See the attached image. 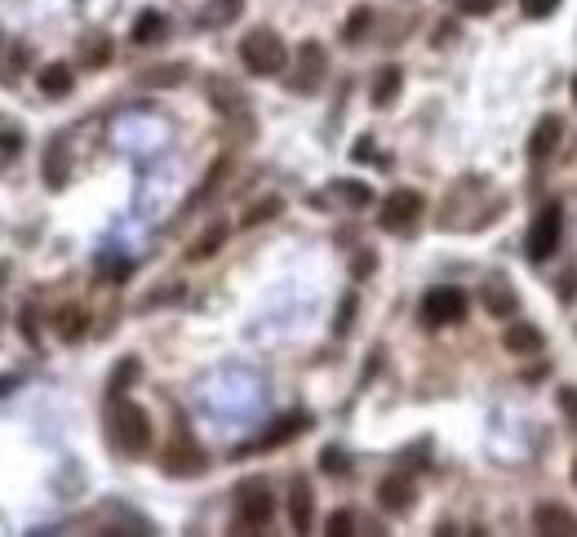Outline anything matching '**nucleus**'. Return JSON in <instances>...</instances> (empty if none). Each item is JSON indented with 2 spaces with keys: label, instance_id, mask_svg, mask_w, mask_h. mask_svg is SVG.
Returning a JSON list of instances; mask_svg holds the SVG:
<instances>
[{
  "label": "nucleus",
  "instance_id": "f257e3e1",
  "mask_svg": "<svg viewBox=\"0 0 577 537\" xmlns=\"http://www.w3.org/2000/svg\"><path fill=\"white\" fill-rule=\"evenodd\" d=\"M240 63L253 76H280L289 67V49H284V40L271 27H253V31L240 36Z\"/></svg>",
  "mask_w": 577,
  "mask_h": 537
},
{
  "label": "nucleus",
  "instance_id": "f03ea898",
  "mask_svg": "<svg viewBox=\"0 0 577 537\" xmlns=\"http://www.w3.org/2000/svg\"><path fill=\"white\" fill-rule=\"evenodd\" d=\"M112 444L120 449V453H129V457H138V453L151 449V417H147V408H138L133 400H120V396H115V404H112Z\"/></svg>",
  "mask_w": 577,
  "mask_h": 537
},
{
  "label": "nucleus",
  "instance_id": "7ed1b4c3",
  "mask_svg": "<svg viewBox=\"0 0 577 537\" xmlns=\"http://www.w3.org/2000/svg\"><path fill=\"white\" fill-rule=\"evenodd\" d=\"M271 516H276V498H271V484H267V480H244V484H235V524H240L244 533L267 529Z\"/></svg>",
  "mask_w": 577,
  "mask_h": 537
},
{
  "label": "nucleus",
  "instance_id": "20e7f679",
  "mask_svg": "<svg viewBox=\"0 0 577 537\" xmlns=\"http://www.w3.org/2000/svg\"><path fill=\"white\" fill-rule=\"evenodd\" d=\"M422 209H427L422 191L400 187V191H391V196L382 200V209H378V227H382V231H391V236H404V231H413V227H418Z\"/></svg>",
  "mask_w": 577,
  "mask_h": 537
},
{
  "label": "nucleus",
  "instance_id": "39448f33",
  "mask_svg": "<svg viewBox=\"0 0 577 537\" xmlns=\"http://www.w3.org/2000/svg\"><path fill=\"white\" fill-rule=\"evenodd\" d=\"M560 236H564V209H560V205H542L538 218H533V227H529V240H524V245H529V258H533V263L556 258Z\"/></svg>",
  "mask_w": 577,
  "mask_h": 537
},
{
  "label": "nucleus",
  "instance_id": "423d86ee",
  "mask_svg": "<svg viewBox=\"0 0 577 537\" xmlns=\"http://www.w3.org/2000/svg\"><path fill=\"white\" fill-rule=\"evenodd\" d=\"M462 315H466V293H462L458 284H436V289H427V298H422V324H427V329L458 324Z\"/></svg>",
  "mask_w": 577,
  "mask_h": 537
},
{
  "label": "nucleus",
  "instance_id": "0eeeda50",
  "mask_svg": "<svg viewBox=\"0 0 577 537\" xmlns=\"http://www.w3.org/2000/svg\"><path fill=\"white\" fill-rule=\"evenodd\" d=\"M325 67H329L325 45H320V40H302V49H298V71L289 76V89H293V94H316L320 80H325Z\"/></svg>",
  "mask_w": 577,
  "mask_h": 537
},
{
  "label": "nucleus",
  "instance_id": "6e6552de",
  "mask_svg": "<svg viewBox=\"0 0 577 537\" xmlns=\"http://www.w3.org/2000/svg\"><path fill=\"white\" fill-rule=\"evenodd\" d=\"M479 302H484V311L497 315V320H511V315L520 311V293L511 289L506 275H488V280L479 284Z\"/></svg>",
  "mask_w": 577,
  "mask_h": 537
},
{
  "label": "nucleus",
  "instance_id": "1a4fd4ad",
  "mask_svg": "<svg viewBox=\"0 0 577 537\" xmlns=\"http://www.w3.org/2000/svg\"><path fill=\"white\" fill-rule=\"evenodd\" d=\"M413 502H418V489H413V480H409L404 471H395V475H386V480L378 484V507H382V511L404 516V511H413Z\"/></svg>",
  "mask_w": 577,
  "mask_h": 537
},
{
  "label": "nucleus",
  "instance_id": "9d476101",
  "mask_svg": "<svg viewBox=\"0 0 577 537\" xmlns=\"http://www.w3.org/2000/svg\"><path fill=\"white\" fill-rule=\"evenodd\" d=\"M533 529L542 537H577V511H569L564 502H542L533 511Z\"/></svg>",
  "mask_w": 577,
  "mask_h": 537
},
{
  "label": "nucleus",
  "instance_id": "9b49d317",
  "mask_svg": "<svg viewBox=\"0 0 577 537\" xmlns=\"http://www.w3.org/2000/svg\"><path fill=\"white\" fill-rule=\"evenodd\" d=\"M560 134H564L560 116H542V121L533 125V134H529V160H533V164L551 160V155H556V147H560Z\"/></svg>",
  "mask_w": 577,
  "mask_h": 537
},
{
  "label": "nucleus",
  "instance_id": "f8f14e48",
  "mask_svg": "<svg viewBox=\"0 0 577 537\" xmlns=\"http://www.w3.org/2000/svg\"><path fill=\"white\" fill-rule=\"evenodd\" d=\"M502 347L511 351V356H538L542 347H547V338L529 324V320H515V324H506V333H502Z\"/></svg>",
  "mask_w": 577,
  "mask_h": 537
},
{
  "label": "nucleus",
  "instance_id": "ddd939ff",
  "mask_svg": "<svg viewBox=\"0 0 577 537\" xmlns=\"http://www.w3.org/2000/svg\"><path fill=\"white\" fill-rule=\"evenodd\" d=\"M160 466H165L169 475H200L209 462H205V453H200L196 444H174V449H165Z\"/></svg>",
  "mask_w": 577,
  "mask_h": 537
},
{
  "label": "nucleus",
  "instance_id": "4468645a",
  "mask_svg": "<svg viewBox=\"0 0 577 537\" xmlns=\"http://www.w3.org/2000/svg\"><path fill=\"white\" fill-rule=\"evenodd\" d=\"M311 516H316V493H311L307 480H293V489H289V524H293V533H307Z\"/></svg>",
  "mask_w": 577,
  "mask_h": 537
},
{
  "label": "nucleus",
  "instance_id": "2eb2a0df",
  "mask_svg": "<svg viewBox=\"0 0 577 537\" xmlns=\"http://www.w3.org/2000/svg\"><path fill=\"white\" fill-rule=\"evenodd\" d=\"M36 85H40V94H45V98H67V94H72V85H76V76H72V67H67V63H49V67H40Z\"/></svg>",
  "mask_w": 577,
  "mask_h": 537
},
{
  "label": "nucleus",
  "instance_id": "dca6fc26",
  "mask_svg": "<svg viewBox=\"0 0 577 537\" xmlns=\"http://www.w3.org/2000/svg\"><path fill=\"white\" fill-rule=\"evenodd\" d=\"M165 36H169V18L160 9H142L138 22H133V45H156Z\"/></svg>",
  "mask_w": 577,
  "mask_h": 537
},
{
  "label": "nucleus",
  "instance_id": "f3484780",
  "mask_svg": "<svg viewBox=\"0 0 577 537\" xmlns=\"http://www.w3.org/2000/svg\"><path fill=\"white\" fill-rule=\"evenodd\" d=\"M302 431H311V413H284L267 435H262V444L267 449H276V444H289L293 435H302Z\"/></svg>",
  "mask_w": 577,
  "mask_h": 537
},
{
  "label": "nucleus",
  "instance_id": "a211bd4d",
  "mask_svg": "<svg viewBox=\"0 0 577 537\" xmlns=\"http://www.w3.org/2000/svg\"><path fill=\"white\" fill-rule=\"evenodd\" d=\"M54 333H58L63 342H81V338L89 333V315H85L81 306H63V311L54 315Z\"/></svg>",
  "mask_w": 577,
  "mask_h": 537
},
{
  "label": "nucleus",
  "instance_id": "6ab92c4d",
  "mask_svg": "<svg viewBox=\"0 0 577 537\" xmlns=\"http://www.w3.org/2000/svg\"><path fill=\"white\" fill-rule=\"evenodd\" d=\"M400 89H404V71L400 67H382L378 80H373V103L378 107H391L400 98Z\"/></svg>",
  "mask_w": 577,
  "mask_h": 537
},
{
  "label": "nucleus",
  "instance_id": "aec40b11",
  "mask_svg": "<svg viewBox=\"0 0 577 537\" xmlns=\"http://www.w3.org/2000/svg\"><path fill=\"white\" fill-rule=\"evenodd\" d=\"M223 240H227V222H214L191 249H187V263H205V258H214L218 249H223Z\"/></svg>",
  "mask_w": 577,
  "mask_h": 537
},
{
  "label": "nucleus",
  "instance_id": "412c9836",
  "mask_svg": "<svg viewBox=\"0 0 577 537\" xmlns=\"http://www.w3.org/2000/svg\"><path fill=\"white\" fill-rule=\"evenodd\" d=\"M334 191L343 196L351 209H369V205H373V191H369L364 182H355V178H338V182H334Z\"/></svg>",
  "mask_w": 577,
  "mask_h": 537
},
{
  "label": "nucleus",
  "instance_id": "4be33fe9",
  "mask_svg": "<svg viewBox=\"0 0 577 537\" xmlns=\"http://www.w3.org/2000/svg\"><path fill=\"white\" fill-rule=\"evenodd\" d=\"M81 54H85V67H107L112 63V40L107 36H89V40H81Z\"/></svg>",
  "mask_w": 577,
  "mask_h": 537
},
{
  "label": "nucleus",
  "instance_id": "5701e85b",
  "mask_svg": "<svg viewBox=\"0 0 577 537\" xmlns=\"http://www.w3.org/2000/svg\"><path fill=\"white\" fill-rule=\"evenodd\" d=\"M369 22H373V9H369V4L351 9V18H346V27H343L346 45H360V40H364V31H369Z\"/></svg>",
  "mask_w": 577,
  "mask_h": 537
},
{
  "label": "nucleus",
  "instance_id": "b1692460",
  "mask_svg": "<svg viewBox=\"0 0 577 537\" xmlns=\"http://www.w3.org/2000/svg\"><path fill=\"white\" fill-rule=\"evenodd\" d=\"M138 369H142V365H138L133 356H124V360L115 365V369H112V387H107V391H112V400H115V396H124V391H129V382L138 378Z\"/></svg>",
  "mask_w": 577,
  "mask_h": 537
},
{
  "label": "nucleus",
  "instance_id": "393cba45",
  "mask_svg": "<svg viewBox=\"0 0 577 537\" xmlns=\"http://www.w3.org/2000/svg\"><path fill=\"white\" fill-rule=\"evenodd\" d=\"M45 182L58 191L67 182V155H63V142H54V155H45Z\"/></svg>",
  "mask_w": 577,
  "mask_h": 537
},
{
  "label": "nucleus",
  "instance_id": "a878e982",
  "mask_svg": "<svg viewBox=\"0 0 577 537\" xmlns=\"http://www.w3.org/2000/svg\"><path fill=\"white\" fill-rule=\"evenodd\" d=\"M284 205H280V196H267V200H258L249 214H244V227H258V222H267V218H276Z\"/></svg>",
  "mask_w": 577,
  "mask_h": 537
},
{
  "label": "nucleus",
  "instance_id": "bb28decb",
  "mask_svg": "<svg viewBox=\"0 0 577 537\" xmlns=\"http://www.w3.org/2000/svg\"><path fill=\"white\" fill-rule=\"evenodd\" d=\"M320 471H325V475H346V471H351V462H346L343 449H334V444H329V449L320 453Z\"/></svg>",
  "mask_w": 577,
  "mask_h": 537
},
{
  "label": "nucleus",
  "instance_id": "cd10ccee",
  "mask_svg": "<svg viewBox=\"0 0 577 537\" xmlns=\"http://www.w3.org/2000/svg\"><path fill=\"white\" fill-rule=\"evenodd\" d=\"M244 9V0H209V22H231Z\"/></svg>",
  "mask_w": 577,
  "mask_h": 537
},
{
  "label": "nucleus",
  "instance_id": "c85d7f7f",
  "mask_svg": "<svg viewBox=\"0 0 577 537\" xmlns=\"http://www.w3.org/2000/svg\"><path fill=\"white\" fill-rule=\"evenodd\" d=\"M325 533L329 537H351L355 533V516H351V511H334V516H329V524H325Z\"/></svg>",
  "mask_w": 577,
  "mask_h": 537
},
{
  "label": "nucleus",
  "instance_id": "c756f323",
  "mask_svg": "<svg viewBox=\"0 0 577 537\" xmlns=\"http://www.w3.org/2000/svg\"><path fill=\"white\" fill-rule=\"evenodd\" d=\"M520 9H524V18H551L556 9H560V0H520Z\"/></svg>",
  "mask_w": 577,
  "mask_h": 537
},
{
  "label": "nucleus",
  "instance_id": "7c9ffc66",
  "mask_svg": "<svg viewBox=\"0 0 577 537\" xmlns=\"http://www.w3.org/2000/svg\"><path fill=\"white\" fill-rule=\"evenodd\" d=\"M182 76H187V71H182V63H174L169 71H147L142 80H147V85H178Z\"/></svg>",
  "mask_w": 577,
  "mask_h": 537
},
{
  "label": "nucleus",
  "instance_id": "2f4dec72",
  "mask_svg": "<svg viewBox=\"0 0 577 537\" xmlns=\"http://www.w3.org/2000/svg\"><path fill=\"white\" fill-rule=\"evenodd\" d=\"M462 13H471V18H484V13H493L497 9V0H454Z\"/></svg>",
  "mask_w": 577,
  "mask_h": 537
},
{
  "label": "nucleus",
  "instance_id": "473e14b6",
  "mask_svg": "<svg viewBox=\"0 0 577 537\" xmlns=\"http://www.w3.org/2000/svg\"><path fill=\"white\" fill-rule=\"evenodd\" d=\"M560 408H564V417L573 422L577 431V387H560Z\"/></svg>",
  "mask_w": 577,
  "mask_h": 537
},
{
  "label": "nucleus",
  "instance_id": "72a5a7b5",
  "mask_svg": "<svg viewBox=\"0 0 577 537\" xmlns=\"http://www.w3.org/2000/svg\"><path fill=\"white\" fill-rule=\"evenodd\" d=\"M351 315H355V293H351L343 306H338V320H334V329H338V333H346V329H351Z\"/></svg>",
  "mask_w": 577,
  "mask_h": 537
},
{
  "label": "nucleus",
  "instance_id": "f704fd0d",
  "mask_svg": "<svg viewBox=\"0 0 577 537\" xmlns=\"http://www.w3.org/2000/svg\"><path fill=\"white\" fill-rule=\"evenodd\" d=\"M18 151H22V134L4 130V134H0V155H18Z\"/></svg>",
  "mask_w": 577,
  "mask_h": 537
},
{
  "label": "nucleus",
  "instance_id": "c9c22d12",
  "mask_svg": "<svg viewBox=\"0 0 577 537\" xmlns=\"http://www.w3.org/2000/svg\"><path fill=\"white\" fill-rule=\"evenodd\" d=\"M373 267H378V258H373V254H360V258H355V267H351V271H355V280H364V275H369Z\"/></svg>",
  "mask_w": 577,
  "mask_h": 537
},
{
  "label": "nucleus",
  "instance_id": "e433bc0d",
  "mask_svg": "<svg viewBox=\"0 0 577 537\" xmlns=\"http://www.w3.org/2000/svg\"><path fill=\"white\" fill-rule=\"evenodd\" d=\"M454 36H458L454 22H440V27H436V45H445V40H454Z\"/></svg>",
  "mask_w": 577,
  "mask_h": 537
},
{
  "label": "nucleus",
  "instance_id": "4c0bfd02",
  "mask_svg": "<svg viewBox=\"0 0 577 537\" xmlns=\"http://www.w3.org/2000/svg\"><path fill=\"white\" fill-rule=\"evenodd\" d=\"M351 155H355V160H373V142H355Z\"/></svg>",
  "mask_w": 577,
  "mask_h": 537
},
{
  "label": "nucleus",
  "instance_id": "58836bf2",
  "mask_svg": "<svg viewBox=\"0 0 577 537\" xmlns=\"http://www.w3.org/2000/svg\"><path fill=\"white\" fill-rule=\"evenodd\" d=\"M573 484H577V457H573Z\"/></svg>",
  "mask_w": 577,
  "mask_h": 537
},
{
  "label": "nucleus",
  "instance_id": "ea45409f",
  "mask_svg": "<svg viewBox=\"0 0 577 537\" xmlns=\"http://www.w3.org/2000/svg\"><path fill=\"white\" fill-rule=\"evenodd\" d=\"M573 103H577V80H573Z\"/></svg>",
  "mask_w": 577,
  "mask_h": 537
}]
</instances>
